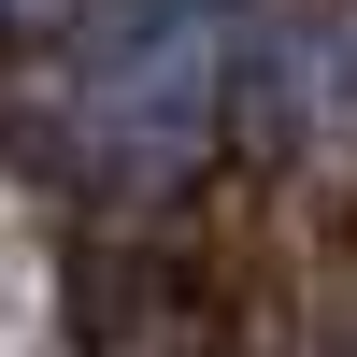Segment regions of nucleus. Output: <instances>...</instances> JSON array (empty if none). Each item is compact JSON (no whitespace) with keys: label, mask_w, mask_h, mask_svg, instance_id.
I'll return each mask as SVG.
<instances>
[{"label":"nucleus","mask_w":357,"mask_h":357,"mask_svg":"<svg viewBox=\"0 0 357 357\" xmlns=\"http://www.w3.org/2000/svg\"><path fill=\"white\" fill-rule=\"evenodd\" d=\"M215 114V0H100L72 29L57 72V143H86L100 172H172Z\"/></svg>","instance_id":"1"},{"label":"nucleus","mask_w":357,"mask_h":357,"mask_svg":"<svg viewBox=\"0 0 357 357\" xmlns=\"http://www.w3.org/2000/svg\"><path fill=\"white\" fill-rule=\"evenodd\" d=\"M29 15H57V0H0V29H29Z\"/></svg>","instance_id":"2"}]
</instances>
